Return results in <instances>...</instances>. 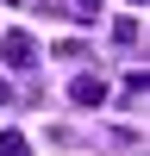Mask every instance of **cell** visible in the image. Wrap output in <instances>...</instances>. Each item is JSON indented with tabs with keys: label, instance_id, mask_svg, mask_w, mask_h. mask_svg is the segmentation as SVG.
Returning <instances> with one entry per match:
<instances>
[{
	"label": "cell",
	"instance_id": "4",
	"mask_svg": "<svg viewBox=\"0 0 150 156\" xmlns=\"http://www.w3.org/2000/svg\"><path fill=\"white\" fill-rule=\"evenodd\" d=\"M125 94H131V100H144V94H150V75H144V69H131V75H125Z\"/></svg>",
	"mask_w": 150,
	"mask_h": 156
},
{
	"label": "cell",
	"instance_id": "2",
	"mask_svg": "<svg viewBox=\"0 0 150 156\" xmlns=\"http://www.w3.org/2000/svg\"><path fill=\"white\" fill-rule=\"evenodd\" d=\"M69 100H75V106H100V100H106V81H100V75H75V81H69Z\"/></svg>",
	"mask_w": 150,
	"mask_h": 156
},
{
	"label": "cell",
	"instance_id": "1",
	"mask_svg": "<svg viewBox=\"0 0 150 156\" xmlns=\"http://www.w3.org/2000/svg\"><path fill=\"white\" fill-rule=\"evenodd\" d=\"M0 56H6V69H38V44H31V31H6V37H0Z\"/></svg>",
	"mask_w": 150,
	"mask_h": 156
},
{
	"label": "cell",
	"instance_id": "3",
	"mask_svg": "<svg viewBox=\"0 0 150 156\" xmlns=\"http://www.w3.org/2000/svg\"><path fill=\"white\" fill-rule=\"evenodd\" d=\"M112 44H125V50L138 44V19H131V12H125V19H112Z\"/></svg>",
	"mask_w": 150,
	"mask_h": 156
},
{
	"label": "cell",
	"instance_id": "7",
	"mask_svg": "<svg viewBox=\"0 0 150 156\" xmlns=\"http://www.w3.org/2000/svg\"><path fill=\"white\" fill-rule=\"evenodd\" d=\"M6 100H12V87H6V81H0V106H6Z\"/></svg>",
	"mask_w": 150,
	"mask_h": 156
},
{
	"label": "cell",
	"instance_id": "5",
	"mask_svg": "<svg viewBox=\"0 0 150 156\" xmlns=\"http://www.w3.org/2000/svg\"><path fill=\"white\" fill-rule=\"evenodd\" d=\"M0 156H25V137L19 131H0Z\"/></svg>",
	"mask_w": 150,
	"mask_h": 156
},
{
	"label": "cell",
	"instance_id": "6",
	"mask_svg": "<svg viewBox=\"0 0 150 156\" xmlns=\"http://www.w3.org/2000/svg\"><path fill=\"white\" fill-rule=\"evenodd\" d=\"M100 12V0H75V19H94Z\"/></svg>",
	"mask_w": 150,
	"mask_h": 156
}]
</instances>
